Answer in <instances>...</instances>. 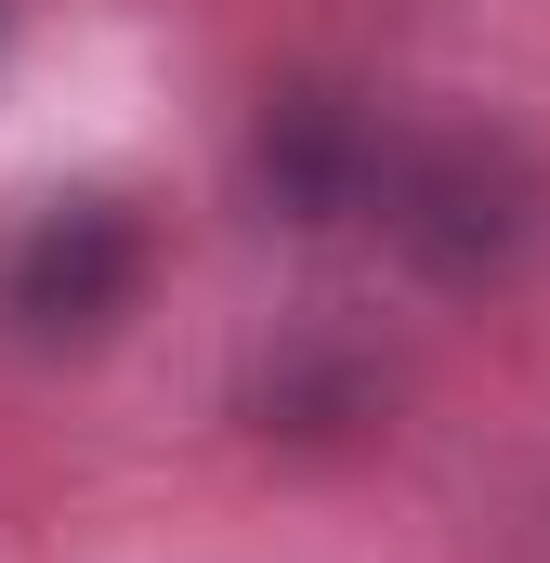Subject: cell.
I'll use <instances>...</instances> for the list:
<instances>
[{"label": "cell", "mask_w": 550, "mask_h": 563, "mask_svg": "<svg viewBox=\"0 0 550 563\" xmlns=\"http://www.w3.org/2000/svg\"><path fill=\"white\" fill-rule=\"evenodd\" d=\"M381 157H394V119L354 79H275L250 119V197L288 236H341V223H367Z\"/></svg>", "instance_id": "obj_3"}, {"label": "cell", "mask_w": 550, "mask_h": 563, "mask_svg": "<svg viewBox=\"0 0 550 563\" xmlns=\"http://www.w3.org/2000/svg\"><path fill=\"white\" fill-rule=\"evenodd\" d=\"M367 223L394 236V263H407L419 288L498 301V288H525V263L550 250V157L512 132V119H432V132H394Z\"/></svg>", "instance_id": "obj_1"}, {"label": "cell", "mask_w": 550, "mask_h": 563, "mask_svg": "<svg viewBox=\"0 0 550 563\" xmlns=\"http://www.w3.org/2000/svg\"><path fill=\"white\" fill-rule=\"evenodd\" d=\"M237 420L263 432V445H301V459L367 445V432L394 420V354L367 328H341V314H301V328H275L263 354H250Z\"/></svg>", "instance_id": "obj_4"}, {"label": "cell", "mask_w": 550, "mask_h": 563, "mask_svg": "<svg viewBox=\"0 0 550 563\" xmlns=\"http://www.w3.org/2000/svg\"><path fill=\"white\" fill-rule=\"evenodd\" d=\"M144 276H157V236H144L119 197H40L0 236V328L13 341H53V354L119 341Z\"/></svg>", "instance_id": "obj_2"}, {"label": "cell", "mask_w": 550, "mask_h": 563, "mask_svg": "<svg viewBox=\"0 0 550 563\" xmlns=\"http://www.w3.org/2000/svg\"><path fill=\"white\" fill-rule=\"evenodd\" d=\"M0 40H13V0H0Z\"/></svg>", "instance_id": "obj_5"}]
</instances>
